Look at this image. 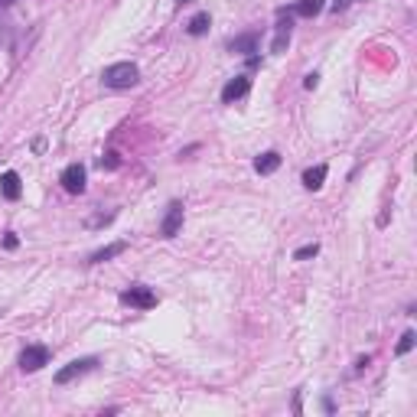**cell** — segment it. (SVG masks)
I'll return each instance as SVG.
<instances>
[{
  "label": "cell",
  "mask_w": 417,
  "mask_h": 417,
  "mask_svg": "<svg viewBox=\"0 0 417 417\" xmlns=\"http://www.w3.org/2000/svg\"><path fill=\"white\" fill-rule=\"evenodd\" d=\"M101 82L108 88H134L140 82V69L134 62H114V65H108L101 72Z\"/></svg>",
  "instance_id": "cell-1"
},
{
  "label": "cell",
  "mask_w": 417,
  "mask_h": 417,
  "mask_svg": "<svg viewBox=\"0 0 417 417\" xmlns=\"http://www.w3.org/2000/svg\"><path fill=\"white\" fill-rule=\"evenodd\" d=\"M121 303L137 307V310H153L157 307V294H153L150 287H144V284H134L131 290H124L121 294Z\"/></svg>",
  "instance_id": "cell-2"
},
{
  "label": "cell",
  "mask_w": 417,
  "mask_h": 417,
  "mask_svg": "<svg viewBox=\"0 0 417 417\" xmlns=\"http://www.w3.org/2000/svg\"><path fill=\"white\" fill-rule=\"evenodd\" d=\"M95 365H98V359H95V356L75 359V362H69L65 368H59V372H56V385H69V381L82 378V375H88V372H92Z\"/></svg>",
  "instance_id": "cell-3"
},
{
  "label": "cell",
  "mask_w": 417,
  "mask_h": 417,
  "mask_svg": "<svg viewBox=\"0 0 417 417\" xmlns=\"http://www.w3.org/2000/svg\"><path fill=\"white\" fill-rule=\"evenodd\" d=\"M43 365H50V349L46 345H26L20 352V368L23 372H39Z\"/></svg>",
  "instance_id": "cell-4"
},
{
  "label": "cell",
  "mask_w": 417,
  "mask_h": 417,
  "mask_svg": "<svg viewBox=\"0 0 417 417\" xmlns=\"http://www.w3.org/2000/svg\"><path fill=\"white\" fill-rule=\"evenodd\" d=\"M180 228H183V202H170L167 206V215L160 222V235L163 238H176Z\"/></svg>",
  "instance_id": "cell-5"
},
{
  "label": "cell",
  "mask_w": 417,
  "mask_h": 417,
  "mask_svg": "<svg viewBox=\"0 0 417 417\" xmlns=\"http://www.w3.org/2000/svg\"><path fill=\"white\" fill-rule=\"evenodd\" d=\"M248 92H251V78H248V75H235L232 82L222 88V101H225V105H235V101L245 98Z\"/></svg>",
  "instance_id": "cell-6"
},
{
  "label": "cell",
  "mask_w": 417,
  "mask_h": 417,
  "mask_svg": "<svg viewBox=\"0 0 417 417\" xmlns=\"http://www.w3.org/2000/svg\"><path fill=\"white\" fill-rule=\"evenodd\" d=\"M59 183L65 186L69 193H82V189H85V167H82V163H69V167L62 170Z\"/></svg>",
  "instance_id": "cell-7"
},
{
  "label": "cell",
  "mask_w": 417,
  "mask_h": 417,
  "mask_svg": "<svg viewBox=\"0 0 417 417\" xmlns=\"http://www.w3.org/2000/svg\"><path fill=\"white\" fill-rule=\"evenodd\" d=\"M290 17H284L281 13V20H277V26H274V43H270V52L274 56H281L284 50H287V43H290Z\"/></svg>",
  "instance_id": "cell-8"
},
{
  "label": "cell",
  "mask_w": 417,
  "mask_h": 417,
  "mask_svg": "<svg viewBox=\"0 0 417 417\" xmlns=\"http://www.w3.org/2000/svg\"><path fill=\"white\" fill-rule=\"evenodd\" d=\"M228 52H238V56H251L258 52V33H242L228 43Z\"/></svg>",
  "instance_id": "cell-9"
},
{
  "label": "cell",
  "mask_w": 417,
  "mask_h": 417,
  "mask_svg": "<svg viewBox=\"0 0 417 417\" xmlns=\"http://www.w3.org/2000/svg\"><path fill=\"white\" fill-rule=\"evenodd\" d=\"M0 193H3V199H10V202H17V199H20L23 186H20V176H17L13 170H7L3 176H0Z\"/></svg>",
  "instance_id": "cell-10"
},
{
  "label": "cell",
  "mask_w": 417,
  "mask_h": 417,
  "mask_svg": "<svg viewBox=\"0 0 417 417\" xmlns=\"http://www.w3.org/2000/svg\"><path fill=\"white\" fill-rule=\"evenodd\" d=\"M124 251H127V242H114V245H108V248H98V251L88 258V264H105V261L118 258V255H124Z\"/></svg>",
  "instance_id": "cell-11"
},
{
  "label": "cell",
  "mask_w": 417,
  "mask_h": 417,
  "mask_svg": "<svg viewBox=\"0 0 417 417\" xmlns=\"http://www.w3.org/2000/svg\"><path fill=\"white\" fill-rule=\"evenodd\" d=\"M281 167V153L277 150H268V153H261L258 160H255V170L261 173V176H268V173H274Z\"/></svg>",
  "instance_id": "cell-12"
},
{
  "label": "cell",
  "mask_w": 417,
  "mask_h": 417,
  "mask_svg": "<svg viewBox=\"0 0 417 417\" xmlns=\"http://www.w3.org/2000/svg\"><path fill=\"white\" fill-rule=\"evenodd\" d=\"M323 180H326V167H323V163L303 173V186H307V189H319V186H323Z\"/></svg>",
  "instance_id": "cell-13"
},
{
  "label": "cell",
  "mask_w": 417,
  "mask_h": 417,
  "mask_svg": "<svg viewBox=\"0 0 417 417\" xmlns=\"http://www.w3.org/2000/svg\"><path fill=\"white\" fill-rule=\"evenodd\" d=\"M319 10H323V0H297L294 3L297 17H317Z\"/></svg>",
  "instance_id": "cell-14"
},
{
  "label": "cell",
  "mask_w": 417,
  "mask_h": 417,
  "mask_svg": "<svg viewBox=\"0 0 417 417\" xmlns=\"http://www.w3.org/2000/svg\"><path fill=\"white\" fill-rule=\"evenodd\" d=\"M208 23H212V20H208V13H196V17L189 20L186 30H189V36H202V33L208 30Z\"/></svg>",
  "instance_id": "cell-15"
},
{
  "label": "cell",
  "mask_w": 417,
  "mask_h": 417,
  "mask_svg": "<svg viewBox=\"0 0 417 417\" xmlns=\"http://www.w3.org/2000/svg\"><path fill=\"white\" fill-rule=\"evenodd\" d=\"M414 330H407L405 336H401V343H398V349H394V352H398V356H407V352H411V349H414Z\"/></svg>",
  "instance_id": "cell-16"
},
{
  "label": "cell",
  "mask_w": 417,
  "mask_h": 417,
  "mask_svg": "<svg viewBox=\"0 0 417 417\" xmlns=\"http://www.w3.org/2000/svg\"><path fill=\"white\" fill-rule=\"evenodd\" d=\"M319 251V245H303V248H297L294 251V261H307V258H313Z\"/></svg>",
  "instance_id": "cell-17"
},
{
  "label": "cell",
  "mask_w": 417,
  "mask_h": 417,
  "mask_svg": "<svg viewBox=\"0 0 417 417\" xmlns=\"http://www.w3.org/2000/svg\"><path fill=\"white\" fill-rule=\"evenodd\" d=\"M101 167H108V170H118V167H121V160H118V153H114V150H108V153L101 157Z\"/></svg>",
  "instance_id": "cell-18"
},
{
  "label": "cell",
  "mask_w": 417,
  "mask_h": 417,
  "mask_svg": "<svg viewBox=\"0 0 417 417\" xmlns=\"http://www.w3.org/2000/svg\"><path fill=\"white\" fill-rule=\"evenodd\" d=\"M317 82H319V75L313 72V75H307V82H303V85H307V88H317Z\"/></svg>",
  "instance_id": "cell-19"
},
{
  "label": "cell",
  "mask_w": 417,
  "mask_h": 417,
  "mask_svg": "<svg viewBox=\"0 0 417 417\" xmlns=\"http://www.w3.org/2000/svg\"><path fill=\"white\" fill-rule=\"evenodd\" d=\"M343 7H349V0H336V3H332V10H336V13L343 10Z\"/></svg>",
  "instance_id": "cell-20"
},
{
  "label": "cell",
  "mask_w": 417,
  "mask_h": 417,
  "mask_svg": "<svg viewBox=\"0 0 417 417\" xmlns=\"http://www.w3.org/2000/svg\"><path fill=\"white\" fill-rule=\"evenodd\" d=\"M17 0H0V10H7V7H13Z\"/></svg>",
  "instance_id": "cell-21"
}]
</instances>
